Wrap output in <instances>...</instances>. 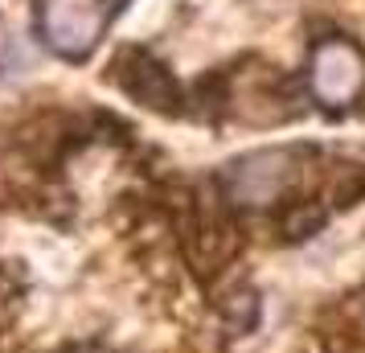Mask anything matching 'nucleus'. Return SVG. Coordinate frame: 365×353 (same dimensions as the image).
<instances>
[{
  "label": "nucleus",
  "instance_id": "5",
  "mask_svg": "<svg viewBox=\"0 0 365 353\" xmlns=\"http://www.w3.org/2000/svg\"><path fill=\"white\" fill-rule=\"evenodd\" d=\"M324 222H329V210L312 198H287L279 210V235L287 242H299V238H312L324 230Z\"/></svg>",
  "mask_w": 365,
  "mask_h": 353
},
{
  "label": "nucleus",
  "instance_id": "4",
  "mask_svg": "<svg viewBox=\"0 0 365 353\" xmlns=\"http://www.w3.org/2000/svg\"><path fill=\"white\" fill-rule=\"evenodd\" d=\"M103 78H111V86H119L132 103L148 107L156 116H185V91L177 74L144 46H123Z\"/></svg>",
  "mask_w": 365,
  "mask_h": 353
},
{
  "label": "nucleus",
  "instance_id": "2",
  "mask_svg": "<svg viewBox=\"0 0 365 353\" xmlns=\"http://www.w3.org/2000/svg\"><path fill=\"white\" fill-rule=\"evenodd\" d=\"M304 156L308 148H263L247 152L242 160L226 165L222 173V198L242 210H263V205L287 202V193L304 177Z\"/></svg>",
  "mask_w": 365,
  "mask_h": 353
},
{
  "label": "nucleus",
  "instance_id": "6",
  "mask_svg": "<svg viewBox=\"0 0 365 353\" xmlns=\"http://www.w3.org/2000/svg\"><path fill=\"white\" fill-rule=\"evenodd\" d=\"M70 353H111V349H99V345H78V349H70Z\"/></svg>",
  "mask_w": 365,
  "mask_h": 353
},
{
  "label": "nucleus",
  "instance_id": "3",
  "mask_svg": "<svg viewBox=\"0 0 365 353\" xmlns=\"http://www.w3.org/2000/svg\"><path fill=\"white\" fill-rule=\"evenodd\" d=\"M308 91L320 107L345 111L365 99V50L345 34H329L312 41L308 58Z\"/></svg>",
  "mask_w": 365,
  "mask_h": 353
},
{
  "label": "nucleus",
  "instance_id": "1",
  "mask_svg": "<svg viewBox=\"0 0 365 353\" xmlns=\"http://www.w3.org/2000/svg\"><path fill=\"white\" fill-rule=\"evenodd\" d=\"M123 0H37V37L62 62H86L99 50Z\"/></svg>",
  "mask_w": 365,
  "mask_h": 353
}]
</instances>
